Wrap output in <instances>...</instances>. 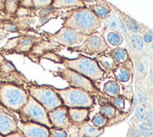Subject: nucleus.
<instances>
[{
  "mask_svg": "<svg viewBox=\"0 0 153 137\" xmlns=\"http://www.w3.org/2000/svg\"><path fill=\"white\" fill-rule=\"evenodd\" d=\"M87 37L88 35L76 32L74 29L66 27H62L56 33L46 35V38L49 42L64 46H72L75 45L81 44Z\"/></svg>",
  "mask_w": 153,
  "mask_h": 137,
  "instance_id": "6e6552de",
  "label": "nucleus"
},
{
  "mask_svg": "<svg viewBox=\"0 0 153 137\" xmlns=\"http://www.w3.org/2000/svg\"><path fill=\"white\" fill-rule=\"evenodd\" d=\"M69 120L74 125H80L89 119L90 111L87 108H67Z\"/></svg>",
  "mask_w": 153,
  "mask_h": 137,
  "instance_id": "ddd939ff",
  "label": "nucleus"
},
{
  "mask_svg": "<svg viewBox=\"0 0 153 137\" xmlns=\"http://www.w3.org/2000/svg\"><path fill=\"white\" fill-rule=\"evenodd\" d=\"M42 58H44V59H48V60H50V61L54 62V63H61L62 56H60V55L56 54V53H54V52L49 51V52H46L45 54H44V55L42 56Z\"/></svg>",
  "mask_w": 153,
  "mask_h": 137,
  "instance_id": "c756f323",
  "label": "nucleus"
},
{
  "mask_svg": "<svg viewBox=\"0 0 153 137\" xmlns=\"http://www.w3.org/2000/svg\"><path fill=\"white\" fill-rule=\"evenodd\" d=\"M96 61L104 72H106V71L107 72H114V70L118 66V64L114 62V60L111 56V54L97 55Z\"/></svg>",
  "mask_w": 153,
  "mask_h": 137,
  "instance_id": "a211bd4d",
  "label": "nucleus"
},
{
  "mask_svg": "<svg viewBox=\"0 0 153 137\" xmlns=\"http://www.w3.org/2000/svg\"><path fill=\"white\" fill-rule=\"evenodd\" d=\"M16 130H18L16 117L13 112L0 104V133L5 136Z\"/></svg>",
  "mask_w": 153,
  "mask_h": 137,
  "instance_id": "9b49d317",
  "label": "nucleus"
},
{
  "mask_svg": "<svg viewBox=\"0 0 153 137\" xmlns=\"http://www.w3.org/2000/svg\"><path fill=\"white\" fill-rule=\"evenodd\" d=\"M128 26L132 31H134V32H138L139 31V26L137 25V24H135L134 22L131 21L129 24H128Z\"/></svg>",
  "mask_w": 153,
  "mask_h": 137,
  "instance_id": "473e14b6",
  "label": "nucleus"
},
{
  "mask_svg": "<svg viewBox=\"0 0 153 137\" xmlns=\"http://www.w3.org/2000/svg\"><path fill=\"white\" fill-rule=\"evenodd\" d=\"M120 84L117 80H110L106 82L102 90L103 94L109 98H114L118 96V95H120Z\"/></svg>",
  "mask_w": 153,
  "mask_h": 137,
  "instance_id": "aec40b11",
  "label": "nucleus"
},
{
  "mask_svg": "<svg viewBox=\"0 0 153 137\" xmlns=\"http://www.w3.org/2000/svg\"><path fill=\"white\" fill-rule=\"evenodd\" d=\"M48 118L52 126L57 129L66 130L72 125L71 121L68 118L67 108L63 105L48 112Z\"/></svg>",
  "mask_w": 153,
  "mask_h": 137,
  "instance_id": "f8f14e48",
  "label": "nucleus"
},
{
  "mask_svg": "<svg viewBox=\"0 0 153 137\" xmlns=\"http://www.w3.org/2000/svg\"><path fill=\"white\" fill-rule=\"evenodd\" d=\"M108 122H109L108 119L104 115H102L100 112L95 115V116L92 118V121H91V123L94 125V126L98 129H103L104 127H106L108 125Z\"/></svg>",
  "mask_w": 153,
  "mask_h": 137,
  "instance_id": "a878e982",
  "label": "nucleus"
},
{
  "mask_svg": "<svg viewBox=\"0 0 153 137\" xmlns=\"http://www.w3.org/2000/svg\"><path fill=\"white\" fill-rule=\"evenodd\" d=\"M5 137H25V136L23 135V133L20 132V130H16L14 133H11L5 135Z\"/></svg>",
  "mask_w": 153,
  "mask_h": 137,
  "instance_id": "72a5a7b5",
  "label": "nucleus"
},
{
  "mask_svg": "<svg viewBox=\"0 0 153 137\" xmlns=\"http://www.w3.org/2000/svg\"><path fill=\"white\" fill-rule=\"evenodd\" d=\"M49 137H67V132L65 130L52 127L49 129Z\"/></svg>",
  "mask_w": 153,
  "mask_h": 137,
  "instance_id": "c85d7f7f",
  "label": "nucleus"
},
{
  "mask_svg": "<svg viewBox=\"0 0 153 137\" xmlns=\"http://www.w3.org/2000/svg\"><path fill=\"white\" fill-rule=\"evenodd\" d=\"M62 105L66 108H87L90 109L95 104L92 94L79 88L68 87L64 89H56Z\"/></svg>",
  "mask_w": 153,
  "mask_h": 137,
  "instance_id": "20e7f679",
  "label": "nucleus"
},
{
  "mask_svg": "<svg viewBox=\"0 0 153 137\" xmlns=\"http://www.w3.org/2000/svg\"><path fill=\"white\" fill-rule=\"evenodd\" d=\"M104 133L103 129H98L89 122L85 121L79 125V136H89V137H98Z\"/></svg>",
  "mask_w": 153,
  "mask_h": 137,
  "instance_id": "2eb2a0df",
  "label": "nucleus"
},
{
  "mask_svg": "<svg viewBox=\"0 0 153 137\" xmlns=\"http://www.w3.org/2000/svg\"><path fill=\"white\" fill-rule=\"evenodd\" d=\"M131 60L128 61L125 63L118 64L114 70V75L116 80L121 83H127L131 80Z\"/></svg>",
  "mask_w": 153,
  "mask_h": 137,
  "instance_id": "4468645a",
  "label": "nucleus"
},
{
  "mask_svg": "<svg viewBox=\"0 0 153 137\" xmlns=\"http://www.w3.org/2000/svg\"><path fill=\"white\" fill-rule=\"evenodd\" d=\"M53 0H31L32 7L36 9H45L51 5Z\"/></svg>",
  "mask_w": 153,
  "mask_h": 137,
  "instance_id": "cd10ccee",
  "label": "nucleus"
},
{
  "mask_svg": "<svg viewBox=\"0 0 153 137\" xmlns=\"http://www.w3.org/2000/svg\"><path fill=\"white\" fill-rule=\"evenodd\" d=\"M61 63L64 65V67L72 69L86 77L93 82L102 80L105 75V72L99 66L96 60L90 59L83 55H79L76 59H67L62 57Z\"/></svg>",
  "mask_w": 153,
  "mask_h": 137,
  "instance_id": "7ed1b4c3",
  "label": "nucleus"
},
{
  "mask_svg": "<svg viewBox=\"0 0 153 137\" xmlns=\"http://www.w3.org/2000/svg\"><path fill=\"white\" fill-rule=\"evenodd\" d=\"M131 43L137 50H140L143 48V41H142V38H141L140 35L133 34L131 36Z\"/></svg>",
  "mask_w": 153,
  "mask_h": 137,
  "instance_id": "7c9ffc66",
  "label": "nucleus"
},
{
  "mask_svg": "<svg viewBox=\"0 0 153 137\" xmlns=\"http://www.w3.org/2000/svg\"><path fill=\"white\" fill-rule=\"evenodd\" d=\"M106 24V26L108 28H110L111 29H113L114 31H119V25H118V22H117L116 18L114 16H111V14L105 18L103 20Z\"/></svg>",
  "mask_w": 153,
  "mask_h": 137,
  "instance_id": "bb28decb",
  "label": "nucleus"
},
{
  "mask_svg": "<svg viewBox=\"0 0 153 137\" xmlns=\"http://www.w3.org/2000/svg\"><path fill=\"white\" fill-rule=\"evenodd\" d=\"M27 86L29 96L37 100L48 112L62 105V100L56 92V88L49 85H37L31 83L27 84Z\"/></svg>",
  "mask_w": 153,
  "mask_h": 137,
  "instance_id": "39448f33",
  "label": "nucleus"
},
{
  "mask_svg": "<svg viewBox=\"0 0 153 137\" xmlns=\"http://www.w3.org/2000/svg\"><path fill=\"white\" fill-rule=\"evenodd\" d=\"M110 54L117 64H122L129 61V55L128 50L122 48V47H116V48L111 51Z\"/></svg>",
  "mask_w": 153,
  "mask_h": 137,
  "instance_id": "412c9836",
  "label": "nucleus"
},
{
  "mask_svg": "<svg viewBox=\"0 0 153 137\" xmlns=\"http://www.w3.org/2000/svg\"><path fill=\"white\" fill-rule=\"evenodd\" d=\"M0 137H5V136H4V135H2L1 133H0Z\"/></svg>",
  "mask_w": 153,
  "mask_h": 137,
  "instance_id": "e433bc0d",
  "label": "nucleus"
},
{
  "mask_svg": "<svg viewBox=\"0 0 153 137\" xmlns=\"http://www.w3.org/2000/svg\"><path fill=\"white\" fill-rule=\"evenodd\" d=\"M56 74L60 78L65 80L70 85V87L82 89V90L87 91L91 94H97L98 92V89L92 80L72 69L65 67L63 69L58 70Z\"/></svg>",
  "mask_w": 153,
  "mask_h": 137,
  "instance_id": "0eeeda50",
  "label": "nucleus"
},
{
  "mask_svg": "<svg viewBox=\"0 0 153 137\" xmlns=\"http://www.w3.org/2000/svg\"><path fill=\"white\" fill-rule=\"evenodd\" d=\"M107 40H108L109 44L111 45H113V46H119L123 43L124 38H123V36L119 32L111 31V32L108 33Z\"/></svg>",
  "mask_w": 153,
  "mask_h": 137,
  "instance_id": "393cba45",
  "label": "nucleus"
},
{
  "mask_svg": "<svg viewBox=\"0 0 153 137\" xmlns=\"http://www.w3.org/2000/svg\"><path fill=\"white\" fill-rule=\"evenodd\" d=\"M50 7L52 9H79L85 7L83 0H53Z\"/></svg>",
  "mask_w": 153,
  "mask_h": 137,
  "instance_id": "f3484780",
  "label": "nucleus"
},
{
  "mask_svg": "<svg viewBox=\"0 0 153 137\" xmlns=\"http://www.w3.org/2000/svg\"><path fill=\"white\" fill-rule=\"evenodd\" d=\"M28 92L13 82L0 81V104L13 112H18L26 104Z\"/></svg>",
  "mask_w": 153,
  "mask_h": 137,
  "instance_id": "f03ea898",
  "label": "nucleus"
},
{
  "mask_svg": "<svg viewBox=\"0 0 153 137\" xmlns=\"http://www.w3.org/2000/svg\"><path fill=\"white\" fill-rule=\"evenodd\" d=\"M143 40L146 42V43H148V44H150L151 42H152V36H151V34L149 33H146L145 34L144 36H143Z\"/></svg>",
  "mask_w": 153,
  "mask_h": 137,
  "instance_id": "f704fd0d",
  "label": "nucleus"
},
{
  "mask_svg": "<svg viewBox=\"0 0 153 137\" xmlns=\"http://www.w3.org/2000/svg\"><path fill=\"white\" fill-rule=\"evenodd\" d=\"M17 128L25 137H49V129L36 122L17 120Z\"/></svg>",
  "mask_w": 153,
  "mask_h": 137,
  "instance_id": "9d476101",
  "label": "nucleus"
},
{
  "mask_svg": "<svg viewBox=\"0 0 153 137\" xmlns=\"http://www.w3.org/2000/svg\"><path fill=\"white\" fill-rule=\"evenodd\" d=\"M18 112L20 120L23 122H36L44 125L48 129L53 127L48 118V112L31 96H28L26 104Z\"/></svg>",
  "mask_w": 153,
  "mask_h": 137,
  "instance_id": "423d86ee",
  "label": "nucleus"
},
{
  "mask_svg": "<svg viewBox=\"0 0 153 137\" xmlns=\"http://www.w3.org/2000/svg\"><path fill=\"white\" fill-rule=\"evenodd\" d=\"M99 112H100L102 115H104L108 120H113V119H114L118 115V111H117L110 102H108V101H105V103H103L100 106Z\"/></svg>",
  "mask_w": 153,
  "mask_h": 137,
  "instance_id": "4be33fe9",
  "label": "nucleus"
},
{
  "mask_svg": "<svg viewBox=\"0 0 153 137\" xmlns=\"http://www.w3.org/2000/svg\"><path fill=\"white\" fill-rule=\"evenodd\" d=\"M58 46L59 45L55 43H52V42H49V41H44V42H41V43H38L36 45H33L31 50L28 53L35 57H37V56L42 57L46 52L55 50L56 48H58Z\"/></svg>",
  "mask_w": 153,
  "mask_h": 137,
  "instance_id": "dca6fc26",
  "label": "nucleus"
},
{
  "mask_svg": "<svg viewBox=\"0 0 153 137\" xmlns=\"http://www.w3.org/2000/svg\"><path fill=\"white\" fill-rule=\"evenodd\" d=\"M63 27L70 28L85 35L95 34L101 26V20L86 7L74 10L64 20Z\"/></svg>",
  "mask_w": 153,
  "mask_h": 137,
  "instance_id": "f257e3e1",
  "label": "nucleus"
},
{
  "mask_svg": "<svg viewBox=\"0 0 153 137\" xmlns=\"http://www.w3.org/2000/svg\"><path fill=\"white\" fill-rule=\"evenodd\" d=\"M80 137H89V136H80Z\"/></svg>",
  "mask_w": 153,
  "mask_h": 137,
  "instance_id": "4c0bfd02",
  "label": "nucleus"
},
{
  "mask_svg": "<svg viewBox=\"0 0 153 137\" xmlns=\"http://www.w3.org/2000/svg\"><path fill=\"white\" fill-rule=\"evenodd\" d=\"M111 99L108 101L118 112H126V103H127V98H124L121 95H118L114 98H110Z\"/></svg>",
  "mask_w": 153,
  "mask_h": 137,
  "instance_id": "b1692460",
  "label": "nucleus"
},
{
  "mask_svg": "<svg viewBox=\"0 0 153 137\" xmlns=\"http://www.w3.org/2000/svg\"><path fill=\"white\" fill-rule=\"evenodd\" d=\"M36 42H37V39L35 37L21 36L19 37L18 44H17L13 51L17 53H28L33 47L34 43H36Z\"/></svg>",
  "mask_w": 153,
  "mask_h": 137,
  "instance_id": "6ab92c4d",
  "label": "nucleus"
},
{
  "mask_svg": "<svg viewBox=\"0 0 153 137\" xmlns=\"http://www.w3.org/2000/svg\"><path fill=\"white\" fill-rule=\"evenodd\" d=\"M4 28L6 31H9V32H16L17 31V27L15 25H13V24H6Z\"/></svg>",
  "mask_w": 153,
  "mask_h": 137,
  "instance_id": "2f4dec72",
  "label": "nucleus"
},
{
  "mask_svg": "<svg viewBox=\"0 0 153 137\" xmlns=\"http://www.w3.org/2000/svg\"><path fill=\"white\" fill-rule=\"evenodd\" d=\"M92 10L101 21L104 20L105 18H107V17L111 14V9L108 7V6L102 5V4H97V5L93 6Z\"/></svg>",
  "mask_w": 153,
  "mask_h": 137,
  "instance_id": "5701e85b",
  "label": "nucleus"
},
{
  "mask_svg": "<svg viewBox=\"0 0 153 137\" xmlns=\"http://www.w3.org/2000/svg\"><path fill=\"white\" fill-rule=\"evenodd\" d=\"M109 48V45L106 40L98 34L89 35L79 46H76L75 48H69L73 51L84 52L90 55H100L103 54Z\"/></svg>",
  "mask_w": 153,
  "mask_h": 137,
  "instance_id": "1a4fd4ad",
  "label": "nucleus"
},
{
  "mask_svg": "<svg viewBox=\"0 0 153 137\" xmlns=\"http://www.w3.org/2000/svg\"><path fill=\"white\" fill-rule=\"evenodd\" d=\"M4 61H5V58H4L1 54H0V63H2Z\"/></svg>",
  "mask_w": 153,
  "mask_h": 137,
  "instance_id": "c9c22d12",
  "label": "nucleus"
}]
</instances>
